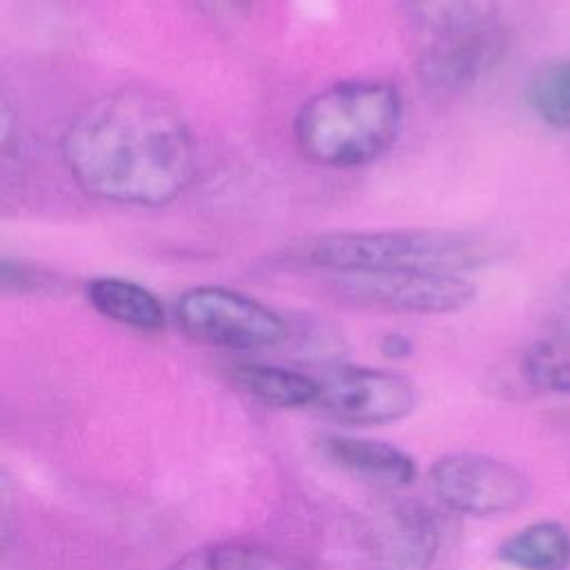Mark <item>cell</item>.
<instances>
[{
    "mask_svg": "<svg viewBox=\"0 0 570 570\" xmlns=\"http://www.w3.org/2000/svg\"><path fill=\"white\" fill-rule=\"evenodd\" d=\"M525 102L546 127L570 131V56L548 60L532 71Z\"/></svg>",
    "mask_w": 570,
    "mask_h": 570,
    "instance_id": "cell-15",
    "label": "cell"
},
{
    "mask_svg": "<svg viewBox=\"0 0 570 570\" xmlns=\"http://www.w3.org/2000/svg\"><path fill=\"white\" fill-rule=\"evenodd\" d=\"M497 557L517 570H568L570 530L552 519L532 521L505 537Z\"/></svg>",
    "mask_w": 570,
    "mask_h": 570,
    "instance_id": "cell-14",
    "label": "cell"
},
{
    "mask_svg": "<svg viewBox=\"0 0 570 570\" xmlns=\"http://www.w3.org/2000/svg\"><path fill=\"white\" fill-rule=\"evenodd\" d=\"M60 156L89 196L163 207L196 178V145L180 109L147 87H120L87 102L65 127Z\"/></svg>",
    "mask_w": 570,
    "mask_h": 570,
    "instance_id": "cell-1",
    "label": "cell"
},
{
    "mask_svg": "<svg viewBox=\"0 0 570 570\" xmlns=\"http://www.w3.org/2000/svg\"><path fill=\"white\" fill-rule=\"evenodd\" d=\"M209 2L212 7L216 9H225V11H240V9H247L254 0H205Z\"/></svg>",
    "mask_w": 570,
    "mask_h": 570,
    "instance_id": "cell-20",
    "label": "cell"
},
{
    "mask_svg": "<svg viewBox=\"0 0 570 570\" xmlns=\"http://www.w3.org/2000/svg\"><path fill=\"white\" fill-rule=\"evenodd\" d=\"M523 379L539 392L570 396V332L550 330L521 356Z\"/></svg>",
    "mask_w": 570,
    "mask_h": 570,
    "instance_id": "cell-16",
    "label": "cell"
},
{
    "mask_svg": "<svg viewBox=\"0 0 570 570\" xmlns=\"http://www.w3.org/2000/svg\"><path fill=\"white\" fill-rule=\"evenodd\" d=\"M338 298L392 314H452L465 309L476 285L463 274L445 272H390V274H336Z\"/></svg>",
    "mask_w": 570,
    "mask_h": 570,
    "instance_id": "cell-8",
    "label": "cell"
},
{
    "mask_svg": "<svg viewBox=\"0 0 570 570\" xmlns=\"http://www.w3.org/2000/svg\"><path fill=\"white\" fill-rule=\"evenodd\" d=\"M165 570H309L303 559L258 541H216L198 546Z\"/></svg>",
    "mask_w": 570,
    "mask_h": 570,
    "instance_id": "cell-13",
    "label": "cell"
},
{
    "mask_svg": "<svg viewBox=\"0 0 570 570\" xmlns=\"http://www.w3.org/2000/svg\"><path fill=\"white\" fill-rule=\"evenodd\" d=\"M403 96L385 78L338 80L309 96L294 116L298 151L314 165L356 169L374 163L396 140Z\"/></svg>",
    "mask_w": 570,
    "mask_h": 570,
    "instance_id": "cell-3",
    "label": "cell"
},
{
    "mask_svg": "<svg viewBox=\"0 0 570 570\" xmlns=\"http://www.w3.org/2000/svg\"><path fill=\"white\" fill-rule=\"evenodd\" d=\"M185 336L223 350H263L287 336L285 318L269 305L223 285H196L176 301Z\"/></svg>",
    "mask_w": 570,
    "mask_h": 570,
    "instance_id": "cell-5",
    "label": "cell"
},
{
    "mask_svg": "<svg viewBox=\"0 0 570 570\" xmlns=\"http://www.w3.org/2000/svg\"><path fill=\"white\" fill-rule=\"evenodd\" d=\"M412 13L421 31L416 78L432 96L468 91L508 53V24L479 0H412Z\"/></svg>",
    "mask_w": 570,
    "mask_h": 570,
    "instance_id": "cell-4",
    "label": "cell"
},
{
    "mask_svg": "<svg viewBox=\"0 0 570 570\" xmlns=\"http://www.w3.org/2000/svg\"><path fill=\"white\" fill-rule=\"evenodd\" d=\"M379 350L383 356L387 358H405L412 354L414 350V343L407 334H401V332H387L381 336V343H379Z\"/></svg>",
    "mask_w": 570,
    "mask_h": 570,
    "instance_id": "cell-19",
    "label": "cell"
},
{
    "mask_svg": "<svg viewBox=\"0 0 570 570\" xmlns=\"http://www.w3.org/2000/svg\"><path fill=\"white\" fill-rule=\"evenodd\" d=\"M503 254V243L483 232L414 227L307 236L285 249V261L332 274H463L490 265Z\"/></svg>",
    "mask_w": 570,
    "mask_h": 570,
    "instance_id": "cell-2",
    "label": "cell"
},
{
    "mask_svg": "<svg viewBox=\"0 0 570 570\" xmlns=\"http://www.w3.org/2000/svg\"><path fill=\"white\" fill-rule=\"evenodd\" d=\"M428 479L432 494L448 510L474 519L514 512L530 499V481L519 468L479 452L439 456Z\"/></svg>",
    "mask_w": 570,
    "mask_h": 570,
    "instance_id": "cell-6",
    "label": "cell"
},
{
    "mask_svg": "<svg viewBox=\"0 0 570 570\" xmlns=\"http://www.w3.org/2000/svg\"><path fill=\"white\" fill-rule=\"evenodd\" d=\"M321 450L345 472L372 483L405 488L419 474L416 461L405 450L379 439L327 434L321 439Z\"/></svg>",
    "mask_w": 570,
    "mask_h": 570,
    "instance_id": "cell-9",
    "label": "cell"
},
{
    "mask_svg": "<svg viewBox=\"0 0 570 570\" xmlns=\"http://www.w3.org/2000/svg\"><path fill=\"white\" fill-rule=\"evenodd\" d=\"M381 554L394 570H428L439 550V525L421 505L387 510L374 534Z\"/></svg>",
    "mask_w": 570,
    "mask_h": 570,
    "instance_id": "cell-10",
    "label": "cell"
},
{
    "mask_svg": "<svg viewBox=\"0 0 570 570\" xmlns=\"http://www.w3.org/2000/svg\"><path fill=\"white\" fill-rule=\"evenodd\" d=\"M0 285H2V292L27 294V292H51V289L56 292L62 285V281L51 272H45L29 263L11 261L4 256L0 261Z\"/></svg>",
    "mask_w": 570,
    "mask_h": 570,
    "instance_id": "cell-17",
    "label": "cell"
},
{
    "mask_svg": "<svg viewBox=\"0 0 570 570\" xmlns=\"http://www.w3.org/2000/svg\"><path fill=\"white\" fill-rule=\"evenodd\" d=\"M550 318H552V330L570 332V274H566V278L559 283L552 296Z\"/></svg>",
    "mask_w": 570,
    "mask_h": 570,
    "instance_id": "cell-18",
    "label": "cell"
},
{
    "mask_svg": "<svg viewBox=\"0 0 570 570\" xmlns=\"http://www.w3.org/2000/svg\"><path fill=\"white\" fill-rule=\"evenodd\" d=\"M85 296L100 316L138 332H160L167 323L160 298L145 285L129 278H91L85 287Z\"/></svg>",
    "mask_w": 570,
    "mask_h": 570,
    "instance_id": "cell-11",
    "label": "cell"
},
{
    "mask_svg": "<svg viewBox=\"0 0 570 570\" xmlns=\"http://www.w3.org/2000/svg\"><path fill=\"white\" fill-rule=\"evenodd\" d=\"M229 379L243 394L276 410L314 407L318 396V379L292 367L249 361L234 365Z\"/></svg>",
    "mask_w": 570,
    "mask_h": 570,
    "instance_id": "cell-12",
    "label": "cell"
},
{
    "mask_svg": "<svg viewBox=\"0 0 570 570\" xmlns=\"http://www.w3.org/2000/svg\"><path fill=\"white\" fill-rule=\"evenodd\" d=\"M318 379L314 407L345 425H387L410 416L421 399L416 383L399 372L336 365Z\"/></svg>",
    "mask_w": 570,
    "mask_h": 570,
    "instance_id": "cell-7",
    "label": "cell"
}]
</instances>
